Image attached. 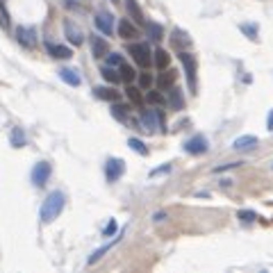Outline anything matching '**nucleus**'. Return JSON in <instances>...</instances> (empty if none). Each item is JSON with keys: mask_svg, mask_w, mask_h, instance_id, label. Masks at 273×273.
I'll use <instances>...</instances> for the list:
<instances>
[{"mask_svg": "<svg viewBox=\"0 0 273 273\" xmlns=\"http://www.w3.org/2000/svg\"><path fill=\"white\" fill-rule=\"evenodd\" d=\"M239 219H241L243 223H251V221H255L257 219V214L251 212V209H241V212H239Z\"/></svg>", "mask_w": 273, "mask_h": 273, "instance_id": "34", "label": "nucleus"}, {"mask_svg": "<svg viewBox=\"0 0 273 273\" xmlns=\"http://www.w3.org/2000/svg\"><path fill=\"white\" fill-rule=\"evenodd\" d=\"M0 25H3V28H9V14H7V9H5L3 3H0Z\"/></svg>", "mask_w": 273, "mask_h": 273, "instance_id": "35", "label": "nucleus"}, {"mask_svg": "<svg viewBox=\"0 0 273 273\" xmlns=\"http://www.w3.org/2000/svg\"><path fill=\"white\" fill-rule=\"evenodd\" d=\"M239 28H241V32L246 34L248 39H253V41H257V39H260V37H257V25H248V23H241Z\"/></svg>", "mask_w": 273, "mask_h": 273, "instance_id": "30", "label": "nucleus"}, {"mask_svg": "<svg viewBox=\"0 0 273 273\" xmlns=\"http://www.w3.org/2000/svg\"><path fill=\"white\" fill-rule=\"evenodd\" d=\"M89 43H91V52H94V57H107V52H110V43L105 41L102 37H98V34H91V39H89Z\"/></svg>", "mask_w": 273, "mask_h": 273, "instance_id": "13", "label": "nucleus"}, {"mask_svg": "<svg viewBox=\"0 0 273 273\" xmlns=\"http://www.w3.org/2000/svg\"><path fill=\"white\" fill-rule=\"evenodd\" d=\"M175 80H178V73L171 71V68H162V73L157 75V87L162 91H169L175 85Z\"/></svg>", "mask_w": 273, "mask_h": 273, "instance_id": "14", "label": "nucleus"}, {"mask_svg": "<svg viewBox=\"0 0 273 273\" xmlns=\"http://www.w3.org/2000/svg\"><path fill=\"white\" fill-rule=\"evenodd\" d=\"M119 34H121L123 39H137V37H139V28H137L132 21H128V18H121V23H119Z\"/></svg>", "mask_w": 273, "mask_h": 273, "instance_id": "17", "label": "nucleus"}, {"mask_svg": "<svg viewBox=\"0 0 273 273\" xmlns=\"http://www.w3.org/2000/svg\"><path fill=\"white\" fill-rule=\"evenodd\" d=\"M116 243H119V237H116V239H114V241L105 243V246H102V248H98V251H94V255H91V257H89V264H96V262H100V260H102V257H105V253H110V251H112V248H114V246H116Z\"/></svg>", "mask_w": 273, "mask_h": 273, "instance_id": "24", "label": "nucleus"}, {"mask_svg": "<svg viewBox=\"0 0 273 273\" xmlns=\"http://www.w3.org/2000/svg\"><path fill=\"white\" fill-rule=\"evenodd\" d=\"M125 7H128V14H130V18H132L134 23H139V25H144V14H141V7H139V3L137 0H125Z\"/></svg>", "mask_w": 273, "mask_h": 273, "instance_id": "19", "label": "nucleus"}, {"mask_svg": "<svg viewBox=\"0 0 273 273\" xmlns=\"http://www.w3.org/2000/svg\"><path fill=\"white\" fill-rule=\"evenodd\" d=\"M50 173H52L50 162L34 164V169H32V182H34V187H43V184L48 182V178H50Z\"/></svg>", "mask_w": 273, "mask_h": 273, "instance_id": "8", "label": "nucleus"}, {"mask_svg": "<svg viewBox=\"0 0 273 273\" xmlns=\"http://www.w3.org/2000/svg\"><path fill=\"white\" fill-rule=\"evenodd\" d=\"M207 150H209V141H207V137H203V134H196L184 141V153H189V155H203V153H207Z\"/></svg>", "mask_w": 273, "mask_h": 273, "instance_id": "6", "label": "nucleus"}, {"mask_svg": "<svg viewBox=\"0 0 273 273\" xmlns=\"http://www.w3.org/2000/svg\"><path fill=\"white\" fill-rule=\"evenodd\" d=\"M112 235H116V221H110V223H107L105 232H102V237H112Z\"/></svg>", "mask_w": 273, "mask_h": 273, "instance_id": "37", "label": "nucleus"}, {"mask_svg": "<svg viewBox=\"0 0 273 273\" xmlns=\"http://www.w3.org/2000/svg\"><path fill=\"white\" fill-rule=\"evenodd\" d=\"M123 173H125V162H123V159L110 157L105 162V178H107V182H116V180H119Z\"/></svg>", "mask_w": 273, "mask_h": 273, "instance_id": "5", "label": "nucleus"}, {"mask_svg": "<svg viewBox=\"0 0 273 273\" xmlns=\"http://www.w3.org/2000/svg\"><path fill=\"white\" fill-rule=\"evenodd\" d=\"M128 52L132 55L134 64L141 66V68H148L153 64V52H150L148 43H130L128 46Z\"/></svg>", "mask_w": 273, "mask_h": 273, "instance_id": "3", "label": "nucleus"}, {"mask_svg": "<svg viewBox=\"0 0 273 273\" xmlns=\"http://www.w3.org/2000/svg\"><path fill=\"white\" fill-rule=\"evenodd\" d=\"M257 144H260V141H257L255 134H243V137H237V139L232 141V148L235 150H251V148H255Z\"/></svg>", "mask_w": 273, "mask_h": 273, "instance_id": "16", "label": "nucleus"}, {"mask_svg": "<svg viewBox=\"0 0 273 273\" xmlns=\"http://www.w3.org/2000/svg\"><path fill=\"white\" fill-rule=\"evenodd\" d=\"M169 171H171V164H164V167H159V169H153V171H150V175L155 178V175H159V173H169Z\"/></svg>", "mask_w": 273, "mask_h": 273, "instance_id": "38", "label": "nucleus"}, {"mask_svg": "<svg viewBox=\"0 0 273 273\" xmlns=\"http://www.w3.org/2000/svg\"><path fill=\"white\" fill-rule=\"evenodd\" d=\"M100 73H102V77L105 80H110V82H121V75H119V71H114V66H102L100 68Z\"/></svg>", "mask_w": 273, "mask_h": 273, "instance_id": "29", "label": "nucleus"}, {"mask_svg": "<svg viewBox=\"0 0 273 273\" xmlns=\"http://www.w3.org/2000/svg\"><path fill=\"white\" fill-rule=\"evenodd\" d=\"M125 94H128V98H130V102H132V105H137V107H141L144 105V96H141V89H137V87H128V89H125Z\"/></svg>", "mask_w": 273, "mask_h": 273, "instance_id": "27", "label": "nucleus"}, {"mask_svg": "<svg viewBox=\"0 0 273 273\" xmlns=\"http://www.w3.org/2000/svg\"><path fill=\"white\" fill-rule=\"evenodd\" d=\"M60 77L71 87H80L82 85V77L77 75V71H73V68H60Z\"/></svg>", "mask_w": 273, "mask_h": 273, "instance_id": "20", "label": "nucleus"}, {"mask_svg": "<svg viewBox=\"0 0 273 273\" xmlns=\"http://www.w3.org/2000/svg\"><path fill=\"white\" fill-rule=\"evenodd\" d=\"M178 60L182 62V66H184V75H187L189 89H192V94H196V71H198L196 55H192V52H187V50H180Z\"/></svg>", "mask_w": 273, "mask_h": 273, "instance_id": "2", "label": "nucleus"}, {"mask_svg": "<svg viewBox=\"0 0 273 273\" xmlns=\"http://www.w3.org/2000/svg\"><path fill=\"white\" fill-rule=\"evenodd\" d=\"M119 75H121V80H123L125 85H130V82H132L134 77H137V73H134V68H132V66L125 64V62H123V64L119 66Z\"/></svg>", "mask_w": 273, "mask_h": 273, "instance_id": "26", "label": "nucleus"}, {"mask_svg": "<svg viewBox=\"0 0 273 273\" xmlns=\"http://www.w3.org/2000/svg\"><path fill=\"white\" fill-rule=\"evenodd\" d=\"M144 28H146V34H148L150 41H162V39H164V30H162V25H159V23L146 21Z\"/></svg>", "mask_w": 273, "mask_h": 273, "instance_id": "18", "label": "nucleus"}, {"mask_svg": "<svg viewBox=\"0 0 273 273\" xmlns=\"http://www.w3.org/2000/svg\"><path fill=\"white\" fill-rule=\"evenodd\" d=\"M64 32H66L68 41H71L73 46H82V43H85V32H82L73 21H68V18L64 21Z\"/></svg>", "mask_w": 273, "mask_h": 273, "instance_id": "10", "label": "nucleus"}, {"mask_svg": "<svg viewBox=\"0 0 273 273\" xmlns=\"http://www.w3.org/2000/svg\"><path fill=\"white\" fill-rule=\"evenodd\" d=\"M266 128H269L271 132H273V110L269 112V119H266Z\"/></svg>", "mask_w": 273, "mask_h": 273, "instance_id": "39", "label": "nucleus"}, {"mask_svg": "<svg viewBox=\"0 0 273 273\" xmlns=\"http://www.w3.org/2000/svg\"><path fill=\"white\" fill-rule=\"evenodd\" d=\"M94 23L105 37H110V34L114 32V16H112L110 12H98L96 18H94Z\"/></svg>", "mask_w": 273, "mask_h": 273, "instance_id": "9", "label": "nucleus"}, {"mask_svg": "<svg viewBox=\"0 0 273 273\" xmlns=\"http://www.w3.org/2000/svg\"><path fill=\"white\" fill-rule=\"evenodd\" d=\"M146 100H148L150 105H164V96L159 94V91H148V94H146Z\"/></svg>", "mask_w": 273, "mask_h": 273, "instance_id": "31", "label": "nucleus"}, {"mask_svg": "<svg viewBox=\"0 0 273 273\" xmlns=\"http://www.w3.org/2000/svg\"><path fill=\"white\" fill-rule=\"evenodd\" d=\"M14 37H16V41L21 43L23 48L37 46V32H34V28H30V25H18L16 30H14Z\"/></svg>", "mask_w": 273, "mask_h": 273, "instance_id": "7", "label": "nucleus"}, {"mask_svg": "<svg viewBox=\"0 0 273 273\" xmlns=\"http://www.w3.org/2000/svg\"><path fill=\"white\" fill-rule=\"evenodd\" d=\"M241 167V162H230V164H221V167L214 169V173H223V171H230V169H237Z\"/></svg>", "mask_w": 273, "mask_h": 273, "instance_id": "36", "label": "nucleus"}, {"mask_svg": "<svg viewBox=\"0 0 273 273\" xmlns=\"http://www.w3.org/2000/svg\"><path fill=\"white\" fill-rule=\"evenodd\" d=\"M107 64L110 66H121L123 64V55H121V52H107Z\"/></svg>", "mask_w": 273, "mask_h": 273, "instance_id": "32", "label": "nucleus"}, {"mask_svg": "<svg viewBox=\"0 0 273 273\" xmlns=\"http://www.w3.org/2000/svg\"><path fill=\"white\" fill-rule=\"evenodd\" d=\"M150 85H153V75H150V73H139V87L141 89H150Z\"/></svg>", "mask_w": 273, "mask_h": 273, "instance_id": "33", "label": "nucleus"}, {"mask_svg": "<svg viewBox=\"0 0 273 273\" xmlns=\"http://www.w3.org/2000/svg\"><path fill=\"white\" fill-rule=\"evenodd\" d=\"M128 146L134 150V153L144 155V157H146V155H148V146H146L141 139H134V137H132V139H128Z\"/></svg>", "mask_w": 273, "mask_h": 273, "instance_id": "28", "label": "nucleus"}, {"mask_svg": "<svg viewBox=\"0 0 273 273\" xmlns=\"http://www.w3.org/2000/svg\"><path fill=\"white\" fill-rule=\"evenodd\" d=\"M9 141H12L14 148H23V146H25V132H23L21 128H12V132H9Z\"/></svg>", "mask_w": 273, "mask_h": 273, "instance_id": "25", "label": "nucleus"}, {"mask_svg": "<svg viewBox=\"0 0 273 273\" xmlns=\"http://www.w3.org/2000/svg\"><path fill=\"white\" fill-rule=\"evenodd\" d=\"M169 105H171V110H175V112L184 110V96H182V91H180V89H173V87H171Z\"/></svg>", "mask_w": 273, "mask_h": 273, "instance_id": "22", "label": "nucleus"}, {"mask_svg": "<svg viewBox=\"0 0 273 273\" xmlns=\"http://www.w3.org/2000/svg\"><path fill=\"white\" fill-rule=\"evenodd\" d=\"M64 205H66L64 192H50V194H48V198L43 201V205H41V212H39V214H41V221L43 223L55 221V219L62 214Z\"/></svg>", "mask_w": 273, "mask_h": 273, "instance_id": "1", "label": "nucleus"}, {"mask_svg": "<svg viewBox=\"0 0 273 273\" xmlns=\"http://www.w3.org/2000/svg\"><path fill=\"white\" fill-rule=\"evenodd\" d=\"M141 125H144L148 132H157L164 130V114L155 110H144L141 112Z\"/></svg>", "mask_w": 273, "mask_h": 273, "instance_id": "4", "label": "nucleus"}, {"mask_svg": "<svg viewBox=\"0 0 273 273\" xmlns=\"http://www.w3.org/2000/svg\"><path fill=\"white\" fill-rule=\"evenodd\" d=\"M171 46L175 48V50H187L189 46H192V39H189V34L184 32V30H178V28H175L173 32H171Z\"/></svg>", "mask_w": 273, "mask_h": 273, "instance_id": "11", "label": "nucleus"}, {"mask_svg": "<svg viewBox=\"0 0 273 273\" xmlns=\"http://www.w3.org/2000/svg\"><path fill=\"white\" fill-rule=\"evenodd\" d=\"M153 64L162 71V68H169V64H171V55L167 50H162V48H157V50L153 52Z\"/></svg>", "mask_w": 273, "mask_h": 273, "instance_id": "21", "label": "nucleus"}, {"mask_svg": "<svg viewBox=\"0 0 273 273\" xmlns=\"http://www.w3.org/2000/svg\"><path fill=\"white\" fill-rule=\"evenodd\" d=\"M112 116H114L116 121H121V123H128L130 121V107L114 102V107H112Z\"/></svg>", "mask_w": 273, "mask_h": 273, "instance_id": "23", "label": "nucleus"}, {"mask_svg": "<svg viewBox=\"0 0 273 273\" xmlns=\"http://www.w3.org/2000/svg\"><path fill=\"white\" fill-rule=\"evenodd\" d=\"M112 3H116V5H119V3H121V0H112Z\"/></svg>", "mask_w": 273, "mask_h": 273, "instance_id": "40", "label": "nucleus"}, {"mask_svg": "<svg viewBox=\"0 0 273 273\" xmlns=\"http://www.w3.org/2000/svg\"><path fill=\"white\" fill-rule=\"evenodd\" d=\"M94 94H96V98L107 100V102H119L121 100V91H116L114 87H96Z\"/></svg>", "mask_w": 273, "mask_h": 273, "instance_id": "15", "label": "nucleus"}, {"mask_svg": "<svg viewBox=\"0 0 273 273\" xmlns=\"http://www.w3.org/2000/svg\"><path fill=\"white\" fill-rule=\"evenodd\" d=\"M46 50L50 57H55V60H71L73 57V50L68 46H60V43H50L46 41Z\"/></svg>", "mask_w": 273, "mask_h": 273, "instance_id": "12", "label": "nucleus"}]
</instances>
